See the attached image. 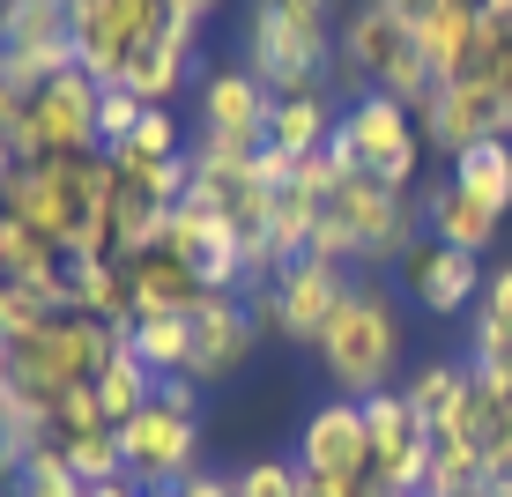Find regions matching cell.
<instances>
[{"label":"cell","instance_id":"cell-32","mask_svg":"<svg viewBox=\"0 0 512 497\" xmlns=\"http://www.w3.org/2000/svg\"><path fill=\"white\" fill-rule=\"evenodd\" d=\"M238 497H305V468L282 453H260L238 468Z\"/></svg>","mask_w":512,"mask_h":497},{"label":"cell","instance_id":"cell-24","mask_svg":"<svg viewBox=\"0 0 512 497\" xmlns=\"http://www.w3.org/2000/svg\"><path fill=\"white\" fill-rule=\"evenodd\" d=\"M90 394H97V408H104V423H112V431L156 401V371L134 357V342H127V334L112 342V357H104V371L90 379Z\"/></svg>","mask_w":512,"mask_h":497},{"label":"cell","instance_id":"cell-15","mask_svg":"<svg viewBox=\"0 0 512 497\" xmlns=\"http://www.w3.org/2000/svg\"><path fill=\"white\" fill-rule=\"evenodd\" d=\"M401 290H409V305L416 312H431V319H461L475 312V297H483V268H475V253H461V245H438L431 230L401 253Z\"/></svg>","mask_w":512,"mask_h":497},{"label":"cell","instance_id":"cell-27","mask_svg":"<svg viewBox=\"0 0 512 497\" xmlns=\"http://www.w3.org/2000/svg\"><path fill=\"white\" fill-rule=\"evenodd\" d=\"M45 446V416L23 401V386L8 379V364H0V490L23 475V460Z\"/></svg>","mask_w":512,"mask_h":497},{"label":"cell","instance_id":"cell-7","mask_svg":"<svg viewBox=\"0 0 512 497\" xmlns=\"http://www.w3.org/2000/svg\"><path fill=\"white\" fill-rule=\"evenodd\" d=\"M327 216L342 223L349 253H357V275L401 268V253L423 238V208L409 201V186H386V179H372V171H342Z\"/></svg>","mask_w":512,"mask_h":497},{"label":"cell","instance_id":"cell-46","mask_svg":"<svg viewBox=\"0 0 512 497\" xmlns=\"http://www.w3.org/2000/svg\"><path fill=\"white\" fill-rule=\"evenodd\" d=\"M498 8H512V0H498Z\"/></svg>","mask_w":512,"mask_h":497},{"label":"cell","instance_id":"cell-1","mask_svg":"<svg viewBox=\"0 0 512 497\" xmlns=\"http://www.w3.org/2000/svg\"><path fill=\"white\" fill-rule=\"evenodd\" d=\"M320 371H327V386L342 401H372L394 386V371H401V305H394V290H386L379 275H357L349 282V297H342V312L327 319V334H320Z\"/></svg>","mask_w":512,"mask_h":497},{"label":"cell","instance_id":"cell-44","mask_svg":"<svg viewBox=\"0 0 512 497\" xmlns=\"http://www.w3.org/2000/svg\"><path fill=\"white\" fill-rule=\"evenodd\" d=\"M305 497H357V490H327V483H305Z\"/></svg>","mask_w":512,"mask_h":497},{"label":"cell","instance_id":"cell-39","mask_svg":"<svg viewBox=\"0 0 512 497\" xmlns=\"http://www.w3.org/2000/svg\"><path fill=\"white\" fill-rule=\"evenodd\" d=\"M90 497H149L141 483H127V475H119V483H90Z\"/></svg>","mask_w":512,"mask_h":497},{"label":"cell","instance_id":"cell-12","mask_svg":"<svg viewBox=\"0 0 512 497\" xmlns=\"http://www.w3.org/2000/svg\"><path fill=\"white\" fill-rule=\"evenodd\" d=\"M297 468H305V483H327V490H364L379 483L372 475V431H364V401H320L305 416V431H297Z\"/></svg>","mask_w":512,"mask_h":497},{"label":"cell","instance_id":"cell-19","mask_svg":"<svg viewBox=\"0 0 512 497\" xmlns=\"http://www.w3.org/2000/svg\"><path fill=\"white\" fill-rule=\"evenodd\" d=\"M201 30L193 23H171L164 38H149L134 52V67H127V90L141 97V104H171L179 90H201Z\"/></svg>","mask_w":512,"mask_h":497},{"label":"cell","instance_id":"cell-20","mask_svg":"<svg viewBox=\"0 0 512 497\" xmlns=\"http://www.w3.org/2000/svg\"><path fill=\"white\" fill-rule=\"evenodd\" d=\"M193 104H201V134H231V141H268V90H260L245 67H208L201 90H193Z\"/></svg>","mask_w":512,"mask_h":497},{"label":"cell","instance_id":"cell-6","mask_svg":"<svg viewBox=\"0 0 512 497\" xmlns=\"http://www.w3.org/2000/svg\"><path fill=\"white\" fill-rule=\"evenodd\" d=\"M119 460L127 483L171 490L201 468V386L193 379H156V401L119 423Z\"/></svg>","mask_w":512,"mask_h":497},{"label":"cell","instance_id":"cell-9","mask_svg":"<svg viewBox=\"0 0 512 497\" xmlns=\"http://www.w3.org/2000/svg\"><path fill=\"white\" fill-rule=\"evenodd\" d=\"M327 149L342 156L349 171H372V179H386V186H416V164L431 156V149H423L416 112L401 97H379V90H364L342 119H334Z\"/></svg>","mask_w":512,"mask_h":497},{"label":"cell","instance_id":"cell-45","mask_svg":"<svg viewBox=\"0 0 512 497\" xmlns=\"http://www.w3.org/2000/svg\"><path fill=\"white\" fill-rule=\"evenodd\" d=\"M498 497H512V475H498Z\"/></svg>","mask_w":512,"mask_h":497},{"label":"cell","instance_id":"cell-25","mask_svg":"<svg viewBox=\"0 0 512 497\" xmlns=\"http://www.w3.org/2000/svg\"><path fill=\"white\" fill-rule=\"evenodd\" d=\"M127 342H134V357L149 364L156 379H186V364H193V312H149V319L127 327Z\"/></svg>","mask_w":512,"mask_h":497},{"label":"cell","instance_id":"cell-2","mask_svg":"<svg viewBox=\"0 0 512 497\" xmlns=\"http://www.w3.org/2000/svg\"><path fill=\"white\" fill-rule=\"evenodd\" d=\"M104 201H112V156H67V164H15V179L0 186V216L52 238L60 253H75L97 230Z\"/></svg>","mask_w":512,"mask_h":497},{"label":"cell","instance_id":"cell-10","mask_svg":"<svg viewBox=\"0 0 512 497\" xmlns=\"http://www.w3.org/2000/svg\"><path fill=\"white\" fill-rule=\"evenodd\" d=\"M171 30L164 0H75V67L97 82H127L134 52Z\"/></svg>","mask_w":512,"mask_h":497},{"label":"cell","instance_id":"cell-37","mask_svg":"<svg viewBox=\"0 0 512 497\" xmlns=\"http://www.w3.org/2000/svg\"><path fill=\"white\" fill-rule=\"evenodd\" d=\"M23 97L30 90H15V82L0 75V134H8V141H15V119H23Z\"/></svg>","mask_w":512,"mask_h":497},{"label":"cell","instance_id":"cell-13","mask_svg":"<svg viewBox=\"0 0 512 497\" xmlns=\"http://www.w3.org/2000/svg\"><path fill=\"white\" fill-rule=\"evenodd\" d=\"M364 431H372V475L401 497H423L431 483V423L416 416V401L401 386L364 401Z\"/></svg>","mask_w":512,"mask_h":497},{"label":"cell","instance_id":"cell-11","mask_svg":"<svg viewBox=\"0 0 512 497\" xmlns=\"http://www.w3.org/2000/svg\"><path fill=\"white\" fill-rule=\"evenodd\" d=\"M75 67V0H0V75L15 90Z\"/></svg>","mask_w":512,"mask_h":497},{"label":"cell","instance_id":"cell-22","mask_svg":"<svg viewBox=\"0 0 512 497\" xmlns=\"http://www.w3.org/2000/svg\"><path fill=\"white\" fill-rule=\"evenodd\" d=\"M423 52H431L438 90H453V82H490V38H483V15L446 8L431 30H423Z\"/></svg>","mask_w":512,"mask_h":497},{"label":"cell","instance_id":"cell-4","mask_svg":"<svg viewBox=\"0 0 512 497\" xmlns=\"http://www.w3.org/2000/svg\"><path fill=\"white\" fill-rule=\"evenodd\" d=\"M112 342L119 334L112 327H97V319H82V312H52L38 319V327H23V334H8L0 342V364H8V379L23 386V401L45 408L60 401V394H75V386H90L104 357H112Z\"/></svg>","mask_w":512,"mask_h":497},{"label":"cell","instance_id":"cell-23","mask_svg":"<svg viewBox=\"0 0 512 497\" xmlns=\"http://www.w3.org/2000/svg\"><path fill=\"white\" fill-rule=\"evenodd\" d=\"M498 223H505V216H490V208L475 201L468 186H453V179H438L431 193H423V230H431L438 245H461V253H475V260L490 253Z\"/></svg>","mask_w":512,"mask_h":497},{"label":"cell","instance_id":"cell-5","mask_svg":"<svg viewBox=\"0 0 512 497\" xmlns=\"http://www.w3.org/2000/svg\"><path fill=\"white\" fill-rule=\"evenodd\" d=\"M342 75L357 82V90L401 97L409 112H431V97H438L431 52H423V38L386 0H357V8L342 15Z\"/></svg>","mask_w":512,"mask_h":497},{"label":"cell","instance_id":"cell-38","mask_svg":"<svg viewBox=\"0 0 512 497\" xmlns=\"http://www.w3.org/2000/svg\"><path fill=\"white\" fill-rule=\"evenodd\" d=\"M490 90H498V104H505V134H512V60L490 67Z\"/></svg>","mask_w":512,"mask_h":497},{"label":"cell","instance_id":"cell-26","mask_svg":"<svg viewBox=\"0 0 512 497\" xmlns=\"http://www.w3.org/2000/svg\"><path fill=\"white\" fill-rule=\"evenodd\" d=\"M268 141L282 156H320L334 141V104L327 97H275L268 104Z\"/></svg>","mask_w":512,"mask_h":497},{"label":"cell","instance_id":"cell-30","mask_svg":"<svg viewBox=\"0 0 512 497\" xmlns=\"http://www.w3.org/2000/svg\"><path fill=\"white\" fill-rule=\"evenodd\" d=\"M8 497H90V483H82V475H75V460H67V453L45 438V446L23 460V475L8 483Z\"/></svg>","mask_w":512,"mask_h":497},{"label":"cell","instance_id":"cell-16","mask_svg":"<svg viewBox=\"0 0 512 497\" xmlns=\"http://www.w3.org/2000/svg\"><path fill=\"white\" fill-rule=\"evenodd\" d=\"M416 127H423V149L431 156L461 164L483 141H505V104H498L490 82H453V90L431 97V112H416Z\"/></svg>","mask_w":512,"mask_h":497},{"label":"cell","instance_id":"cell-34","mask_svg":"<svg viewBox=\"0 0 512 497\" xmlns=\"http://www.w3.org/2000/svg\"><path fill=\"white\" fill-rule=\"evenodd\" d=\"M149 497H238V475H216V468H193L186 483H171V490H149Z\"/></svg>","mask_w":512,"mask_h":497},{"label":"cell","instance_id":"cell-41","mask_svg":"<svg viewBox=\"0 0 512 497\" xmlns=\"http://www.w3.org/2000/svg\"><path fill=\"white\" fill-rule=\"evenodd\" d=\"M15 164H23V156H15V141H8V134H0V186H8V179H15Z\"/></svg>","mask_w":512,"mask_h":497},{"label":"cell","instance_id":"cell-42","mask_svg":"<svg viewBox=\"0 0 512 497\" xmlns=\"http://www.w3.org/2000/svg\"><path fill=\"white\" fill-rule=\"evenodd\" d=\"M446 8H461V15H490L498 0H446Z\"/></svg>","mask_w":512,"mask_h":497},{"label":"cell","instance_id":"cell-33","mask_svg":"<svg viewBox=\"0 0 512 497\" xmlns=\"http://www.w3.org/2000/svg\"><path fill=\"white\" fill-rule=\"evenodd\" d=\"M141 112H149V104H141L127 82H104V90H97V141H104V149H119V141L141 127Z\"/></svg>","mask_w":512,"mask_h":497},{"label":"cell","instance_id":"cell-40","mask_svg":"<svg viewBox=\"0 0 512 497\" xmlns=\"http://www.w3.org/2000/svg\"><path fill=\"white\" fill-rule=\"evenodd\" d=\"M297 15H312V23H334V0H290Z\"/></svg>","mask_w":512,"mask_h":497},{"label":"cell","instance_id":"cell-18","mask_svg":"<svg viewBox=\"0 0 512 497\" xmlns=\"http://www.w3.org/2000/svg\"><path fill=\"white\" fill-rule=\"evenodd\" d=\"M156 238H164L171 253L201 275V290H238V297H245V238H238L231 223H216L208 208L179 201V208L164 216V230H156Z\"/></svg>","mask_w":512,"mask_h":497},{"label":"cell","instance_id":"cell-8","mask_svg":"<svg viewBox=\"0 0 512 497\" xmlns=\"http://www.w3.org/2000/svg\"><path fill=\"white\" fill-rule=\"evenodd\" d=\"M15 156L23 164H67V156H104L97 141V82L82 67L38 82L23 97V119H15Z\"/></svg>","mask_w":512,"mask_h":497},{"label":"cell","instance_id":"cell-35","mask_svg":"<svg viewBox=\"0 0 512 497\" xmlns=\"http://www.w3.org/2000/svg\"><path fill=\"white\" fill-rule=\"evenodd\" d=\"M386 8H394V15H401V23H409V30H416V38H423V30H431V23H438V15H446V0H386Z\"/></svg>","mask_w":512,"mask_h":497},{"label":"cell","instance_id":"cell-31","mask_svg":"<svg viewBox=\"0 0 512 497\" xmlns=\"http://www.w3.org/2000/svg\"><path fill=\"white\" fill-rule=\"evenodd\" d=\"M461 379H468V357H431L423 371H409V379H401V394H409V401H416V416L431 423L438 408L461 394Z\"/></svg>","mask_w":512,"mask_h":497},{"label":"cell","instance_id":"cell-29","mask_svg":"<svg viewBox=\"0 0 512 497\" xmlns=\"http://www.w3.org/2000/svg\"><path fill=\"white\" fill-rule=\"evenodd\" d=\"M104 156H112V164H171V156H186V127H179L171 104H149L141 127L119 141V149H104Z\"/></svg>","mask_w":512,"mask_h":497},{"label":"cell","instance_id":"cell-36","mask_svg":"<svg viewBox=\"0 0 512 497\" xmlns=\"http://www.w3.org/2000/svg\"><path fill=\"white\" fill-rule=\"evenodd\" d=\"M171 8V23H193V30H208V15L223 8V0H164Z\"/></svg>","mask_w":512,"mask_h":497},{"label":"cell","instance_id":"cell-43","mask_svg":"<svg viewBox=\"0 0 512 497\" xmlns=\"http://www.w3.org/2000/svg\"><path fill=\"white\" fill-rule=\"evenodd\" d=\"M446 497H498V483H468V490H446Z\"/></svg>","mask_w":512,"mask_h":497},{"label":"cell","instance_id":"cell-28","mask_svg":"<svg viewBox=\"0 0 512 497\" xmlns=\"http://www.w3.org/2000/svg\"><path fill=\"white\" fill-rule=\"evenodd\" d=\"M453 186H468L490 216H512V134H505V141H483V149H468L461 164H453Z\"/></svg>","mask_w":512,"mask_h":497},{"label":"cell","instance_id":"cell-21","mask_svg":"<svg viewBox=\"0 0 512 497\" xmlns=\"http://www.w3.org/2000/svg\"><path fill=\"white\" fill-rule=\"evenodd\" d=\"M119 268H127V290H134V319H149V312H193V305L208 297L201 275H193L164 238H149L141 253L119 260Z\"/></svg>","mask_w":512,"mask_h":497},{"label":"cell","instance_id":"cell-17","mask_svg":"<svg viewBox=\"0 0 512 497\" xmlns=\"http://www.w3.org/2000/svg\"><path fill=\"white\" fill-rule=\"evenodd\" d=\"M349 268H334V260L320 253H305V260H290V268L275 275V305H282V342L290 349H320V334H327V319L342 312V297H349Z\"/></svg>","mask_w":512,"mask_h":497},{"label":"cell","instance_id":"cell-3","mask_svg":"<svg viewBox=\"0 0 512 497\" xmlns=\"http://www.w3.org/2000/svg\"><path fill=\"white\" fill-rule=\"evenodd\" d=\"M238 67L268 97H327L334 67H342L334 23H312L290 0H253V8H245V60Z\"/></svg>","mask_w":512,"mask_h":497},{"label":"cell","instance_id":"cell-14","mask_svg":"<svg viewBox=\"0 0 512 497\" xmlns=\"http://www.w3.org/2000/svg\"><path fill=\"white\" fill-rule=\"evenodd\" d=\"M268 342V334L253 327V305H245L238 290H208L201 305H193V364H186V379L201 386H231L245 364H253V349Z\"/></svg>","mask_w":512,"mask_h":497}]
</instances>
